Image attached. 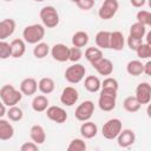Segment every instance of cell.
<instances>
[{"label":"cell","instance_id":"cell-1","mask_svg":"<svg viewBox=\"0 0 151 151\" xmlns=\"http://www.w3.org/2000/svg\"><path fill=\"white\" fill-rule=\"evenodd\" d=\"M0 99L6 106H14L22 99V93L13 85L6 84L0 88Z\"/></svg>","mask_w":151,"mask_h":151},{"label":"cell","instance_id":"cell-2","mask_svg":"<svg viewBox=\"0 0 151 151\" xmlns=\"http://www.w3.org/2000/svg\"><path fill=\"white\" fill-rule=\"evenodd\" d=\"M45 37V26L40 24L28 25L22 31V38L27 44H38Z\"/></svg>","mask_w":151,"mask_h":151},{"label":"cell","instance_id":"cell-3","mask_svg":"<svg viewBox=\"0 0 151 151\" xmlns=\"http://www.w3.org/2000/svg\"><path fill=\"white\" fill-rule=\"evenodd\" d=\"M117 91L110 88H101L98 98V106L101 111L110 112L116 107Z\"/></svg>","mask_w":151,"mask_h":151},{"label":"cell","instance_id":"cell-4","mask_svg":"<svg viewBox=\"0 0 151 151\" xmlns=\"http://www.w3.org/2000/svg\"><path fill=\"white\" fill-rule=\"evenodd\" d=\"M39 15L42 25L47 28H54L59 24V14L53 6H44L40 9Z\"/></svg>","mask_w":151,"mask_h":151},{"label":"cell","instance_id":"cell-5","mask_svg":"<svg viewBox=\"0 0 151 151\" xmlns=\"http://www.w3.org/2000/svg\"><path fill=\"white\" fill-rule=\"evenodd\" d=\"M85 73H86L85 66L81 64L74 63L73 65H71L66 68L64 77L70 84H78L85 78Z\"/></svg>","mask_w":151,"mask_h":151},{"label":"cell","instance_id":"cell-6","mask_svg":"<svg viewBox=\"0 0 151 151\" xmlns=\"http://www.w3.org/2000/svg\"><path fill=\"white\" fill-rule=\"evenodd\" d=\"M123 129L122 120L118 118H111L109 119L101 127V134L106 139H114L119 134V132Z\"/></svg>","mask_w":151,"mask_h":151},{"label":"cell","instance_id":"cell-7","mask_svg":"<svg viewBox=\"0 0 151 151\" xmlns=\"http://www.w3.org/2000/svg\"><path fill=\"white\" fill-rule=\"evenodd\" d=\"M118 9H119L118 0H104V2L98 9V15L103 20H110L116 15Z\"/></svg>","mask_w":151,"mask_h":151},{"label":"cell","instance_id":"cell-8","mask_svg":"<svg viewBox=\"0 0 151 151\" xmlns=\"http://www.w3.org/2000/svg\"><path fill=\"white\" fill-rule=\"evenodd\" d=\"M93 112H94V104H93V101L92 100H85L81 104H79L78 107L76 109L74 117L79 122H86V120L91 119Z\"/></svg>","mask_w":151,"mask_h":151},{"label":"cell","instance_id":"cell-9","mask_svg":"<svg viewBox=\"0 0 151 151\" xmlns=\"http://www.w3.org/2000/svg\"><path fill=\"white\" fill-rule=\"evenodd\" d=\"M134 97L139 101L140 105H146L151 100V85L146 81H143L137 85Z\"/></svg>","mask_w":151,"mask_h":151},{"label":"cell","instance_id":"cell-10","mask_svg":"<svg viewBox=\"0 0 151 151\" xmlns=\"http://www.w3.org/2000/svg\"><path fill=\"white\" fill-rule=\"evenodd\" d=\"M46 116L50 120L57 123V124H63L67 120V113L66 111L60 107V106H55V105H52V106H48L46 109Z\"/></svg>","mask_w":151,"mask_h":151},{"label":"cell","instance_id":"cell-11","mask_svg":"<svg viewBox=\"0 0 151 151\" xmlns=\"http://www.w3.org/2000/svg\"><path fill=\"white\" fill-rule=\"evenodd\" d=\"M78 98H79V93L72 86L65 87L60 94V101L65 106H73L78 101Z\"/></svg>","mask_w":151,"mask_h":151},{"label":"cell","instance_id":"cell-12","mask_svg":"<svg viewBox=\"0 0 151 151\" xmlns=\"http://www.w3.org/2000/svg\"><path fill=\"white\" fill-rule=\"evenodd\" d=\"M136 142V134L131 129H122L117 136V143L120 147H129Z\"/></svg>","mask_w":151,"mask_h":151},{"label":"cell","instance_id":"cell-13","mask_svg":"<svg viewBox=\"0 0 151 151\" xmlns=\"http://www.w3.org/2000/svg\"><path fill=\"white\" fill-rule=\"evenodd\" d=\"M68 50L70 47H67L65 44H55L51 48L52 58L59 63L68 61Z\"/></svg>","mask_w":151,"mask_h":151},{"label":"cell","instance_id":"cell-14","mask_svg":"<svg viewBox=\"0 0 151 151\" xmlns=\"http://www.w3.org/2000/svg\"><path fill=\"white\" fill-rule=\"evenodd\" d=\"M38 91V81L34 78H25L20 83V92L22 96H33Z\"/></svg>","mask_w":151,"mask_h":151},{"label":"cell","instance_id":"cell-15","mask_svg":"<svg viewBox=\"0 0 151 151\" xmlns=\"http://www.w3.org/2000/svg\"><path fill=\"white\" fill-rule=\"evenodd\" d=\"M15 31V21L13 19H4L0 21V40H6Z\"/></svg>","mask_w":151,"mask_h":151},{"label":"cell","instance_id":"cell-16","mask_svg":"<svg viewBox=\"0 0 151 151\" xmlns=\"http://www.w3.org/2000/svg\"><path fill=\"white\" fill-rule=\"evenodd\" d=\"M93 68H96V71L100 74V76H111L113 72V64L110 59L106 58H101L100 60H98L96 64L92 65Z\"/></svg>","mask_w":151,"mask_h":151},{"label":"cell","instance_id":"cell-17","mask_svg":"<svg viewBox=\"0 0 151 151\" xmlns=\"http://www.w3.org/2000/svg\"><path fill=\"white\" fill-rule=\"evenodd\" d=\"M26 52V42L24 39H13L11 41V57L21 58Z\"/></svg>","mask_w":151,"mask_h":151},{"label":"cell","instance_id":"cell-18","mask_svg":"<svg viewBox=\"0 0 151 151\" xmlns=\"http://www.w3.org/2000/svg\"><path fill=\"white\" fill-rule=\"evenodd\" d=\"M125 45V38L122 32L113 31L110 32V48L114 51H122Z\"/></svg>","mask_w":151,"mask_h":151},{"label":"cell","instance_id":"cell-19","mask_svg":"<svg viewBox=\"0 0 151 151\" xmlns=\"http://www.w3.org/2000/svg\"><path fill=\"white\" fill-rule=\"evenodd\" d=\"M98 133V126L90 120H86L81 124L80 126V134L83 138L85 139H91L93 137H96Z\"/></svg>","mask_w":151,"mask_h":151},{"label":"cell","instance_id":"cell-20","mask_svg":"<svg viewBox=\"0 0 151 151\" xmlns=\"http://www.w3.org/2000/svg\"><path fill=\"white\" fill-rule=\"evenodd\" d=\"M29 137L35 144L40 145L46 140V132L41 125H33L29 130Z\"/></svg>","mask_w":151,"mask_h":151},{"label":"cell","instance_id":"cell-21","mask_svg":"<svg viewBox=\"0 0 151 151\" xmlns=\"http://www.w3.org/2000/svg\"><path fill=\"white\" fill-rule=\"evenodd\" d=\"M13 136H14L13 125L8 120L0 118V140H9Z\"/></svg>","mask_w":151,"mask_h":151},{"label":"cell","instance_id":"cell-22","mask_svg":"<svg viewBox=\"0 0 151 151\" xmlns=\"http://www.w3.org/2000/svg\"><path fill=\"white\" fill-rule=\"evenodd\" d=\"M54 87H55L54 80L52 78H50V77H44L38 83V90L42 94H50V93H52L54 91Z\"/></svg>","mask_w":151,"mask_h":151},{"label":"cell","instance_id":"cell-23","mask_svg":"<svg viewBox=\"0 0 151 151\" xmlns=\"http://www.w3.org/2000/svg\"><path fill=\"white\" fill-rule=\"evenodd\" d=\"M48 98L44 94H39V96H35L32 100V109L35 111V112H44L46 111V109L48 107Z\"/></svg>","mask_w":151,"mask_h":151},{"label":"cell","instance_id":"cell-24","mask_svg":"<svg viewBox=\"0 0 151 151\" xmlns=\"http://www.w3.org/2000/svg\"><path fill=\"white\" fill-rule=\"evenodd\" d=\"M84 87L88 91V92H98L101 87V81L99 80L98 77L96 76H87L85 78V81H84Z\"/></svg>","mask_w":151,"mask_h":151},{"label":"cell","instance_id":"cell-25","mask_svg":"<svg viewBox=\"0 0 151 151\" xmlns=\"http://www.w3.org/2000/svg\"><path fill=\"white\" fill-rule=\"evenodd\" d=\"M96 45L98 48H110V32L109 31H99L96 34Z\"/></svg>","mask_w":151,"mask_h":151},{"label":"cell","instance_id":"cell-26","mask_svg":"<svg viewBox=\"0 0 151 151\" xmlns=\"http://www.w3.org/2000/svg\"><path fill=\"white\" fill-rule=\"evenodd\" d=\"M88 34L85 31H78L72 35V45L74 47H84L88 44Z\"/></svg>","mask_w":151,"mask_h":151},{"label":"cell","instance_id":"cell-27","mask_svg":"<svg viewBox=\"0 0 151 151\" xmlns=\"http://www.w3.org/2000/svg\"><path fill=\"white\" fill-rule=\"evenodd\" d=\"M85 58L91 65H93L103 58V52L98 47H87L85 51Z\"/></svg>","mask_w":151,"mask_h":151},{"label":"cell","instance_id":"cell-28","mask_svg":"<svg viewBox=\"0 0 151 151\" xmlns=\"http://www.w3.org/2000/svg\"><path fill=\"white\" fill-rule=\"evenodd\" d=\"M140 104H139V101L137 100V98L134 97V96H129V97H126L125 99H124V101H123V107H124V110L125 111H127V112H130V113H134V112H137L139 109H140Z\"/></svg>","mask_w":151,"mask_h":151},{"label":"cell","instance_id":"cell-29","mask_svg":"<svg viewBox=\"0 0 151 151\" xmlns=\"http://www.w3.org/2000/svg\"><path fill=\"white\" fill-rule=\"evenodd\" d=\"M143 65L140 60H131L127 63L126 65V72L130 74V76H133V77H138L143 73Z\"/></svg>","mask_w":151,"mask_h":151},{"label":"cell","instance_id":"cell-30","mask_svg":"<svg viewBox=\"0 0 151 151\" xmlns=\"http://www.w3.org/2000/svg\"><path fill=\"white\" fill-rule=\"evenodd\" d=\"M50 53V46L46 42H38L35 44V47L33 48V54L37 59H44Z\"/></svg>","mask_w":151,"mask_h":151},{"label":"cell","instance_id":"cell-31","mask_svg":"<svg viewBox=\"0 0 151 151\" xmlns=\"http://www.w3.org/2000/svg\"><path fill=\"white\" fill-rule=\"evenodd\" d=\"M146 34V26L139 24V22H134L131 25L130 27V35L138 38V39H143Z\"/></svg>","mask_w":151,"mask_h":151},{"label":"cell","instance_id":"cell-32","mask_svg":"<svg viewBox=\"0 0 151 151\" xmlns=\"http://www.w3.org/2000/svg\"><path fill=\"white\" fill-rule=\"evenodd\" d=\"M6 114H7V117H8L9 120H12V122H19L24 117V111L20 107H18L17 105H14V106H9V109L6 111Z\"/></svg>","mask_w":151,"mask_h":151},{"label":"cell","instance_id":"cell-33","mask_svg":"<svg viewBox=\"0 0 151 151\" xmlns=\"http://www.w3.org/2000/svg\"><path fill=\"white\" fill-rule=\"evenodd\" d=\"M136 53L139 59H149L151 57V45H149L146 42H142L137 47Z\"/></svg>","mask_w":151,"mask_h":151},{"label":"cell","instance_id":"cell-34","mask_svg":"<svg viewBox=\"0 0 151 151\" xmlns=\"http://www.w3.org/2000/svg\"><path fill=\"white\" fill-rule=\"evenodd\" d=\"M87 149L86 143L81 138H74L70 142L67 146V151H85Z\"/></svg>","mask_w":151,"mask_h":151},{"label":"cell","instance_id":"cell-35","mask_svg":"<svg viewBox=\"0 0 151 151\" xmlns=\"http://www.w3.org/2000/svg\"><path fill=\"white\" fill-rule=\"evenodd\" d=\"M136 19H137V22H139L144 26H150L151 25V13L149 11L140 9L139 12H137Z\"/></svg>","mask_w":151,"mask_h":151},{"label":"cell","instance_id":"cell-36","mask_svg":"<svg viewBox=\"0 0 151 151\" xmlns=\"http://www.w3.org/2000/svg\"><path fill=\"white\" fill-rule=\"evenodd\" d=\"M83 57V52L79 47H70L68 50V60L72 61V63H77Z\"/></svg>","mask_w":151,"mask_h":151},{"label":"cell","instance_id":"cell-37","mask_svg":"<svg viewBox=\"0 0 151 151\" xmlns=\"http://www.w3.org/2000/svg\"><path fill=\"white\" fill-rule=\"evenodd\" d=\"M11 57V44L0 40V59H7Z\"/></svg>","mask_w":151,"mask_h":151},{"label":"cell","instance_id":"cell-38","mask_svg":"<svg viewBox=\"0 0 151 151\" xmlns=\"http://www.w3.org/2000/svg\"><path fill=\"white\" fill-rule=\"evenodd\" d=\"M118 81L114 79V78H111V77H107L105 78L103 81H101V87L100 88H110V90H114V91H118Z\"/></svg>","mask_w":151,"mask_h":151},{"label":"cell","instance_id":"cell-39","mask_svg":"<svg viewBox=\"0 0 151 151\" xmlns=\"http://www.w3.org/2000/svg\"><path fill=\"white\" fill-rule=\"evenodd\" d=\"M126 42H127V46H129V48H130V50L136 51V50H137V47L143 42V39H138V38H134V37L129 35V37H127V40H126Z\"/></svg>","mask_w":151,"mask_h":151},{"label":"cell","instance_id":"cell-40","mask_svg":"<svg viewBox=\"0 0 151 151\" xmlns=\"http://www.w3.org/2000/svg\"><path fill=\"white\" fill-rule=\"evenodd\" d=\"M77 6L83 11H88L94 6V0H79Z\"/></svg>","mask_w":151,"mask_h":151},{"label":"cell","instance_id":"cell-41","mask_svg":"<svg viewBox=\"0 0 151 151\" xmlns=\"http://www.w3.org/2000/svg\"><path fill=\"white\" fill-rule=\"evenodd\" d=\"M38 149H39V146L34 142H27L20 146L21 151H38Z\"/></svg>","mask_w":151,"mask_h":151},{"label":"cell","instance_id":"cell-42","mask_svg":"<svg viewBox=\"0 0 151 151\" xmlns=\"http://www.w3.org/2000/svg\"><path fill=\"white\" fill-rule=\"evenodd\" d=\"M130 2H131V5H132L133 7L140 8V7H143V6L145 5L146 0H130Z\"/></svg>","mask_w":151,"mask_h":151},{"label":"cell","instance_id":"cell-43","mask_svg":"<svg viewBox=\"0 0 151 151\" xmlns=\"http://www.w3.org/2000/svg\"><path fill=\"white\" fill-rule=\"evenodd\" d=\"M143 73H145L146 76L151 74V61L150 60H147L146 64L143 65Z\"/></svg>","mask_w":151,"mask_h":151},{"label":"cell","instance_id":"cell-44","mask_svg":"<svg viewBox=\"0 0 151 151\" xmlns=\"http://www.w3.org/2000/svg\"><path fill=\"white\" fill-rule=\"evenodd\" d=\"M6 105L0 100V118H2L5 114H6Z\"/></svg>","mask_w":151,"mask_h":151},{"label":"cell","instance_id":"cell-45","mask_svg":"<svg viewBox=\"0 0 151 151\" xmlns=\"http://www.w3.org/2000/svg\"><path fill=\"white\" fill-rule=\"evenodd\" d=\"M146 44L151 45V32H149V33L146 34Z\"/></svg>","mask_w":151,"mask_h":151},{"label":"cell","instance_id":"cell-46","mask_svg":"<svg viewBox=\"0 0 151 151\" xmlns=\"http://www.w3.org/2000/svg\"><path fill=\"white\" fill-rule=\"evenodd\" d=\"M70 1H72V2H74V4H77L79 0H70Z\"/></svg>","mask_w":151,"mask_h":151},{"label":"cell","instance_id":"cell-47","mask_svg":"<svg viewBox=\"0 0 151 151\" xmlns=\"http://www.w3.org/2000/svg\"><path fill=\"white\" fill-rule=\"evenodd\" d=\"M34 1H37V2H42V1H45V0H34Z\"/></svg>","mask_w":151,"mask_h":151},{"label":"cell","instance_id":"cell-48","mask_svg":"<svg viewBox=\"0 0 151 151\" xmlns=\"http://www.w3.org/2000/svg\"><path fill=\"white\" fill-rule=\"evenodd\" d=\"M5 1H7V2H9V1H13V0H5Z\"/></svg>","mask_w":151,"mask_h":151}]
</instances>
